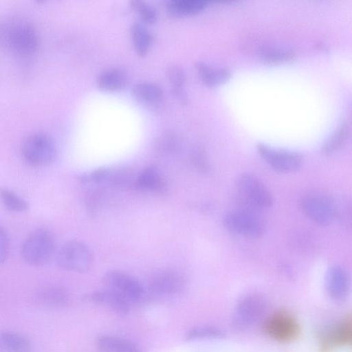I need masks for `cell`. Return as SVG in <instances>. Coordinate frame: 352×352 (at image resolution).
<instances>
[{
    "mask_svg": "<svg viewBox=\"0 0 352 352\" xmlns=\"http://www.w3.org/2000/svg\"><path fill=\"white\" fill-rule=\"evenodd\" d=\"M54 250L55 240L52 233L46 229H38L24 240L21 254L26 263L42 266L51 260Z\"/></svg>",
    "mask_w": 352,
    "mask_h": 352,
    "instance_id": "1",
    "label": "cell"
},
{
    "mask_svg": "<svg viewBox=\"0 0 352 352\" xmlns=\"http://www.w3.org/2000/svg\"><path fill=\"white\" fill-rule=\"evenodd\" d=\"M21 153L28 164L43 167L54 162L56 156V148L49 136L43 133H34L25 140Z\"/></svg>",
    "mask_w": 352,
    "mask_h": 352,
    "instance_id": "2",
    "label": "cell"
},
{
    "mask_svg": "<svg viewBox=\"0 0 352 352\" xmlns=\"http://www.w3.org/2000/svg\"><path fill=\"white\" fill-rule=\"evenodd\" d=\"M56 262L65 270L82 273L91 267L93 255L84 243L73 240L66 242L59 249Z\"/></svg>",
    "mask_w": 352,
    "mask_h": 352,
    "instance_id": "3",
    "label": "cell"
},
{
    "mask_svg": "<svg viewBox=\"0 0 352 352\" xmlns=\"http://www.w3.org/2000/svg\"><path fill=\"white\" fill-rule=\"evenodd\" d=\"M265 299L256 294L248 295L237 304L232 317V324L237 330H245L260 321L267 311Z\"/></svg>",
    "mask_w": 352,
    "mask_h": 352,
    "instance_id": "4",
    "label": "cell"
},
{
    "mask_svg": "<svg viewBox=\"0 0 352 352\" xmlns=\"http://www.w3.org/2000/svg\"><path fill=\"white\" fill-rule=\"evenodd\" d=\"M223 223L230 232L251 238L260 237L265 228L263 220L255 212L246 209L228 212Z\"/></svg>",
    "mask_w": 352,
    "mask_h": 352,
    "instance_id": "5",
    "label": "cell"
},
{
    "mask_svg": "<svg viewBox=\"0 0 352 352\" xmlns=\"http://www.w3.org/2000/svg\"><path fill=\"white\" fill-rule=\"evenodd\" d=\"M107 287L123 296L131 304L138 303L145 298L146 291L141 283L134 277L118 271H108L104 277Z\"/></svg>",
    "mask_w": 352,
    "mask_h": 352,
    "instance_id": "6",
    "label": "cell"
},
{
    "mask_svg": "<svg viewBox=\"0 0 352 352\" xmlns=\"http://www.w3.org/2000/svg\"><path fill=\"white\" fill-rule=\"evenodd\" d=\"M257 151L261 157L278 172H295L302 164L301 155L294 151L276 148L265 144H258Z\"/></svg>",
    "mask_w": 352,
    "mask_h": 352,
    "instance_id": "7",
    "label": "cell"
},
{
    "mask_svg": "<svg viewBox=\"0 0 352 352\" xmlns=\"http://www.w3.org/2000/svg\"><path fill=\"white\" fill-rule=\"evenodd\" d=\"M238 188L244 198L258 209H265L272 206L273 198L265 186L254 175L245 173L240 176L237 182Z\"/></svg>",
    "mask_w": 352,
    "mask_h": 352,
    "instance_id": "8",
    "label": "cell"
},
{
    "mask_svg": "<svg viewBox=\"0 0 352 352\" xmlns=\"http://www.w3.org/2000/svg\"><path fill=\"white\" fill-rule=\"evenodd\" d=\"M301 207L305 214L318 225L327 226L335 218L333 199L319 194L305 196Z\"/></svg>",
    "mask_w": 352,
    "mask_h": 352,
    "instance_id": "9",
    "label": "cell"
},
{
    "mask_svg": "<svg viewBox=\"0 0 352 352\" xmlns=\"http://www.w3.org/2000/svg\"><path fill=\"white\" fill-rule=\"evenodd\" d=\"M184 276L174 270H163L155 273L149 281V292L157 296H169L181 292L186 286Z\"/></svg>",
    "mask_w": 352,
    "mask_h": 352,
    "instance_id": "10",
    "label": "cell"
},
{
    "mask_svg": "<svg viewBox=\"0 0 352 352\" xmlns=\"http://www.w3.org/2000/svg\"><path fill=\"white\" fill-rule=\"evenodd\" d=\"M265 332L278 341L293 340L298 333V326L295 319L285 312H278L270 316L265 324Z\"/></svg>",
    "mask_w": 352,
    "mask_h": 352,
    "instance_id": "11",
    "label": "cell"
},
{
    "mask_svg": "<svg viewBox=\"0 0 352 352\" xmlns=\"http://www.w3.org/2000/svg\"><path fill=\"white\" fill-rule=\"evenodd\" d=\"M8 41L14 52L22 55L34 53L38 46L36 32L25 24H19L12 28L8 36Z\"/></svg>",
    "mask_w": 352,
    "mask_h": 352,
    "instance_id": "12",
    "label": "cell"
},
{
    "mask_svg": "<svg viewBox=\"0 0 352 352\" xmlns=\"http://www.w3.org/2000/svg\"><path fill=\"white\" fill-rule=\"evenodd\" d=\"M85 298L87 301L107 307L118 314H126L130 310L131 303L109 287L90 292Z\"/></svg>",
    "mask_w": 352,
    "mask_h": 352,
    "instance_id": "13",
    "label": "cell"
},
{
    "mask_svg": "<svg viewBox=\"0 0 352 352\" xmlns=\"http://www.w3.org/2000/svg\"><path fill=\"white\" fill-rule=\"evenodd\" d=\"M349 277L344 268L333 265L327 270L325 287L331 298L337 301L345 299L349 291Z\"/></svg>",
    "mask_w": 352,
    "mask_h": 352,
    "instance_id": "14",
    "label": "cell"
},
{
    "mask_svg": "<svg viewBox=\"0 0 352 352\" xmlns=\"http://www.w3.org/2000/svg\"><path fill=\"white\" fill-rule=\"evenodd\" d=\"M195 68L199 79L209 87H215L224 84L231 77L229 69L214 67L203 61L196 62Z\"/></svg>",
    "mask_w": 352,
    "mask_h": 352,
    "instance_id": "15",
    "label": "cell"
},
{
    "mask_svg": "<svg viewBox=\"0 0 352 352\" xmlns=\"http://www.w3.org/2000/svg\"><path fill=\"white\" fill-rule=\"evenodd\" d=\"M132 95L140 104L151 107L160 104L164 99L162 87L156 83L147 81L134 85Z\"/></svg>",
    "mask_w": 352,
    "mask_h": 352,
    "instance_id": "16",
    "label": "cell"
},
{
    "mask_svg": "<svg viewBox=\"0 0 352 352\" xmlns=\"http://www.w3.org/2000/svg\"><path fill=\"white\" fill-rule=\"evenodd\" d=\"M127 82V73L118 67L103 70L99 74L96 80L98 89L104 92L118 91L126 87Z\"/></svg>",
    "mask_w": 352,
    "mask_h": 352,
    "instance_id": "17",
    "label": "cell"
},
{
    "mask_svg": "<svg viewBox=\"0 0 352 352\" xmlns=\"http://www.w3.org/2000/svg\"><path fill=\"white\" fill-rule=\"evenodd\" d=\"M209 3L207 0H170L167 2L166 10L173 17H188L201 12Z\"/></svg>",
    "mask_w": 352,
    "mask_h": 352,
    "instance_id": "18",
    "label": "cell"
},
{
    "mask_svg": "<svg viewBox=\"0 0 352 352\" xmlns=\"http://www.w3.org/2000/svg\"><path fill=\"white\" fill-rule=\"evenodd\" d=\"M166 74L170 85L172 94L179 102L186 104L188 97L184 89L186 80L184 69L179 65L172 64L167 67Z\"/></svg>",
    "mask_w": 352,
    "mask_h": 352,
    "instance_id": "19",
    "label": "cell"
},
{
    "mask_svg": "<svg viewBox=\"0 0 352 352\" xmlns=\"http://www.w3.org/2000/svg\"><path fill=\"white\" fill-rule=\"evenodd\" d=\"M96 344L101 352H142L135 342L113 335L100 336L97 339Z\"/></svg>",
    "mask_w": 352,
    "mask_h": 352,
    "instance_id": "20",
    "label": "cell"
},
{
    "mask_svg": "<svg viewBox=\"0 0 352 352\" xmlns=\"http://www.w3.org/2000/svg\"><path fill=\"white\" fill-rule=\"evenodd\" d=\"M36 300L42 306L50 308L65 307L69 302V294L60 286H49L39 290Z\"/></svg>",
    "mask_w": 352,
    "mask_h": 352,
    "instance_id": "21",
    "label": "cell"
},
{
    "mask_svg": "<svg viewBox=\"0 0 352 352\" xmlns=\"http://www.w3.org/2000/svg\"><path fill=\"white\" fill-rule=\"evenodd\" d=\"M136 188L146 190L162 192L165 189V183L157 167L149 166L143 169L134 181Z\"/></svg>",
    "mask_w": 352,
    "mask_h": 352,
    "instance_id": "22",
    "label": "cell"
},
{
    "mask_svg": "<svg viewBox=\"0 0 352 352\" xmlns=\"http://www.w3.org/2000/svg\"><path fill=\"white\" fill-rule=\"evenodd\" d=\"M0 349L5 352H32V344L20 333L3 331L0 332Z\"/></svg>",
    "mask_w": 352,
    "mask_h": 352,
    "instance_id": "23",
    "label": "cell"
},
{
    "mask_svg": "<svg viewBox=\"0 0 352 352\" xmlns=\"http://www.w3.org/2000/svg\"><path fill=\"white\" fill-rule=\"evenodd\" d=\"M131 39L134 51L140 57H144L148 53L153 37L146 26L142 23H134L130 30Z\"/></svg>",
    "mask_w": 352,
    "mask_h": 352,
    "instance_id": "24",
    "label": "cell"
},
{
    "mask_svg": "<svg viewBox=\"0 0 352 352\" xmlns=\"http://www.w3.org/2000/svg\"><path fill=\"white\" fill-rule=\"evenodd\" d=\"M349 135V124L347 122H342L324 142L322 151L325 154H332L338 151L345 144Z\"/></svg>",
    "mask_w": 352,
    "mask_h": 352,
    "instance_id": "25",
    "label": "cell"
},
{
    "mask_svg": "<svg viewBox=\"0 0 352 352\" xmlns=\"http://www.w3.org/2000/svg\"><path fill=\"white\" fill-rule=\"evenodd\" d=\"M293 50L283 47L267 46L261 49L260 59L266 64H278L289 61L294 58Z\"/></svg>",
    "mask_w": 352,
    "mask_h": 352,
    "instance_id": "26",
    "label": "cell"
},
{
    "mask_svg": "<svg viewBox=\"0 0 352 352\" xmlns=\"http://www.w3.org/2000/svg\"><path fill=\"white\" fill-rule=\"evenodd\" d=\"M0 201L5 208L10 212H22L29 208L25 199L4 187H0Z\"/></svg>",
    "mask_w": 352,
    "mask_h": 352,
    "instance_id": "27",
    "label": "cell"
},
{
    "mask_svg": "<svg viewBox=\"0 0 352 352\" xmlns=\"http://www.w3.org/2000/svg\"><path fill=\"white\" fill-rule=\"evenodd\" d=\"M225 337L224 332L220 329L213 326H197L188 331L185 339L188 341L221 339Z\"/></svg>",
    "mask_w": 352,
    "mask_h": 352,
    "instance_id": "28",
    "label": "cell"
},
{
    "mask_svg": "<svg viewBox=\"0 0 352 352\" xmlns=\"http://www.w3.org/2000/svg\"><path fill=\"white\" fill-rule=\"evenodd\" d=\"M131 9L137 14L141 23L153 24L157 19V12L151 4L142 0H133L130 1Z\"/></svg>",
    "mask_w": 352,
    "mask_h": 352,
    "instance_id": "29",
    "label": "cell"
},
{
    "mask_svg": "<svg viewBox=\"0 0 352 352\" xmlns=\"http://www.w3.org/2000/svg\"><path fill=\"white\" fill-rule=\"evenodd\" d=\"M351 325L350 322L341 324L333 334V341L339 344H347L351 340Z\"/></svg>",
    "mask_w": 352,
    "mask_h": 352,
    "instance_id": "30",
    "label": "cell"
},
{
    "mask_svg": "<svg viewBox=\"0 0 352 352\" xmlns=\"http://www.w3.org/2000/svg\"><path fill=\"white\" fill-rule=\"evenodd\" d=\"M10 252V240L5 228L0 224V263H4Z\"/></svg>",
    "mask_w": 352,
    "mask_h": 352,
    "instance_id": "31",
    "label": "cell"
},
{
    "mask_svg": "<svg viewBox=\"0 0 352 352\" xmlns=\"http://www.w3.org/2000/svg\"><path fill=\"white\" fill-rule=\"evenodd\" d=\"M1 351H1V349H0V352H1Z\"/></svg>",
    "mask_w": 352,
    "mask_h": 352,
    "instance_id": "32",
    "label": "cell"
}]
</instances>
